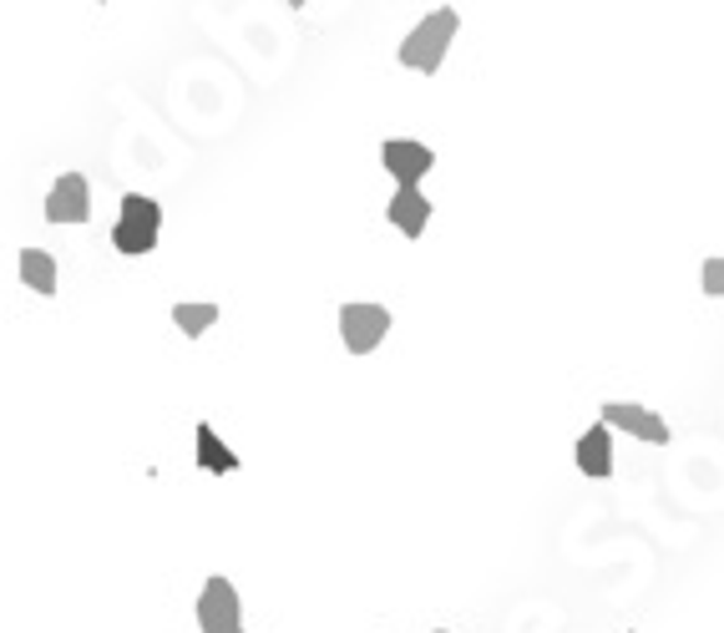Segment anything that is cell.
<instances>
[{"label": "cell", "mask_w": 724, "mask_h": 633, "mask_svg": "<svg viewBox=\"0 0 724 633\" xmlns=\"http://www.w3.org/2000/svg\"><path fill=\"white\" fill-rule=\"evenodd\" d=\"M461 31V15L451 11V5H441V11H431L421 21V26L410 31L406 41H400V67H410V71H441V61H446V46H451V36Z\"/></svg>", "instance_id": "cell-1"}, {"label": "cell", "mask_w": 724, "mask_h": 633, "mask_svg": "<svg viewBox=\"0 0 724 633\" xmlns=\"http://www.w3.org/2000/svg\"><path fill=\"white\" fill-rule=\"evenodd\" d=\"M158 224H162V208L143 193H127L122 199V218L112 228V249L127 253V259H143V253L158 249Z\"/></svg>", "instance_id": "cell-2"}, {"label": "cell", "mask_w": 724, "mask_h": 633, "mask_svg": "<svg viewBox=\"0 0 724 633\" xmlns=\"http://www.w3.org/2000/svg\"><path fill=\"white\" fill-rule=\"evenodd\" d=\"M197 629L203 633H249L244 629V613H238V588L224 578V573H213L203 583V594H197Z\"/></svg>", "instance_id": "cell-3"}, {"label": "cell", "mask_w": 724, "mask_h": 633, "mask_svg": "<svg viewBox=\"0 0 724 633\" xmlns=\"http://www.w3.org/2000/svg\"><path fill=\"white\" fill-rule=\"evenodd\" d=\"M391 335V309L385 304H340V340L350 355H370Z\"/></svg>", "instance_id": "cell-4"}, {"label": "cell", "mask_w": 724, "mask_h": 633, "mask_svg": "<svg viewBox=\"0 0 724 633\" xmlns=\"http://www.w3.org/2000/svg\"><path fill=\"white\" fill-rule=\"evenodd\" d=\"M381 162L395 178V188H421V178L435 168V152L410 137H391V143H381Z\"/></svg>", "instance_id": "cell-5"}, {"label": "cell", "mask_w": 724, "mask_h": 633, "mask_svg": "<svg viewBox=\"0 0 724 633\" xmlns=\"http://www.w3.org/2000/svg\"><path fill=\"white\" fill-rule=\"evenodd\" d=\"M92 218V188L81 172H61L46 193V224H87Z\"/></svg>", "instance_id": "cell-6"}, {"label": "cell", "mask_w": 724, "mask_h": 633, "mask_svg": "<svg viewBox=\"0 0 724 633\" xmlns=\"http://www.w3.org/2000/svg\"><path fill=\"white\" fill-rule=\"evenodd\" d=\"M598 416H603V426H613V431H629V436H638V441H654V447L669 441V421L654 416L648 406H633V400H603Z\"/></svg>", "instance_id": "cell-7"}, {"label": "cell", "mask_w": 724, "mask_h": 633, "mask_svg": "<svg viewBox=\"0 0 724 633\" xmlns=\"http://www.w3.org/2000/svg\"><path fill=\"white\" fill-rule=\"evenodd\" d=\"M385 213H391V224L406 238H421L426 224H431V199H426L421 188H395V199Z\"/></svg>", "instance_id": "cell-8"}, {"label": "cell", "mask_w": 724, "mask_h": 633, "mask_svg": "<svg viewBox=\"0 0 724 633\" xmlns=\"http://www.w3.org/2000/svg\"><path fill=\"white\" fill-rule=\"evenodd\" d=\"M578 472L582 476H608L613 472V436H608V426H588V431L578 436Z\"/></svg>", "instance_id": "cell-9"}, {"label": "cell", "mask_w": 724, "mask_h": 633, "mask_svg": "<svg viewBox=\"0 0 724 633\" xmlns=\"http://www.w3.org/2000/svg\"><path fill=\"white\" fill-rule=\"evenodd\" d=\"M21 284L36 290L41 299H52L56 294V259L46 249H21Z\"/></svg>", "instance_id": "cell-10"}, {"label": "cell", "mask_w": 724, "mask_h": 633, "mask_svg": "<svg viewBox=\"0 0 724 633\" xmlns=\"http://www.w3.org/2000/svg\"><path fill=\"white\" fill-rule=\"evenodd\" d=\"M197 466H203V472H213V476H224V472H238V456L234 451L224 447V441H218V431H213L208 421L197 426Z\"/></svg>", "instance_id": "cell-11"}, {"label": "cell", "mask_w": 724, "mask_h": 633, "mask_svg": "<svg viewBox=\"0 0 724 633\" xmlns=\"http://www.w3.org/2000/svg\"><path fill=\"white\" fill-rule=\"evenodd\" d=\"M172 325H178L188 340H197V335H208L213 325H218V304H172Z\"/></svg>", "instance_id": "cell-12"}, {"label": "cell", "mask_w": 724, "mask_h": 633, "mask_svg": "<svg viewBox=\"0 0 724 633\" xmlns=\"http://www.w3.org/2000/svg\"><path fill=\"white\" fill-rule=\"evenodd\" d=\"M699 284H704V294L710 299H724V259L714 253V259H704V269H699Z\"/></svg>", "instance_id": "cell-13"}, {"label": "cell", "mask_w": 724, "mask_h": 633, "mask_svg": "<svg viewBox=\"0 0 724 633\" xmlns=\"http://www.w3.org/2000/svg\"><path fill=\"white\" fill-rule=\"evenodd\" d=\"M435 633H446V629H435Z\"/></svg>", "instance_id": "cell-14"}]
</instances>
